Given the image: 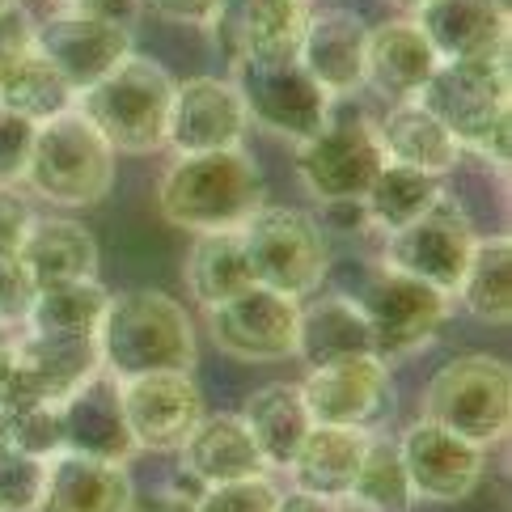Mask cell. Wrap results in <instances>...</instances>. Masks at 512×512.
I'll use <instances>...</instances> for the list:
<instances>
[{"label":"cell","instance_id":"cell-1","mask_svg":"<svg viewBox=\"0 0 512 512\" xmlns=\"http://www.w3.org/2000/svg\"><path fill=\"white\" fill-rule=\"evenodd\" d=\"M102 373L115 381L140 373H195L199 335L191 314L157 288L111 292L106 318L98 326Z\"/></svg>","mask_w":512,"mask_h":512},{"label":"cell","instance_id":"cell-2","mask_svg":"<svg viewBox=\"0 0 512 512\" xmlns=\"http://www.w3.org/2000/svg\"><path fill=\"white\" fill-rule=\"evenodd\" d=\"M267 199L259 161L246 149L182 153L157 182V208L170 225L187 233L237 229Z\"/></svg>","mask_w":512,"mask_h":512},{"label":"cell","instance_id":"cell-3","mask_svg":"<svg viewBox=\"0 0 512 512\" xmlns=\"http://www.w3.org/2000/svg\"><path fill=\"white\" fill-rule=\"evenodd\" d=\"M419 102L441 119L462 144V153L483 157L500 174L508 170L512 144V81L508 51L487 60H453L432 72Z\"/></svg>","mask_w":512,"mask_h":512},{"label":"cell","instance_id":"cell-4","mask_svg":"<svg viewBox=\"0 0 512 512\" xmlns=\"http://www.w3.org/2000/svg\"><path fill=\"white\" fill-rule=\"evenodd\" d=\"M115 157L119 153L98 136V127L72 106L39 123L22 187L64 212L98 208L115 187Z\"/></svg>","mask_w":512,"mask_h":512},{"label":"cell","instance_id":"cell-5","mask_svg":"<svg viewBox=\"0 0 512 512\" xmlns=\"http://www.w3.org/2000/svg\"><path fill=\"white\" fill-rule=\"evenodd\" d=\"M174 102V77L149 56H127L102 81L77 94V111L98 127L115 153L144 157L166 149V123Z\"/></svg>","mask_w":512,"mask_h":512},{"label":"cell","instance_id":"cell-6","mask_svg":"<svg viewBox=\"0 0 512 512\" xmlns=\"http://www.w3.org/2000/svg\"><path fill=\"white\" fill-rule=\"evenodd\" d=\"M424 419L466 436L479 449H496L512 432V373L500 356L466 352L445 360L424 390Z\"/></svg>","mask_w":512,"mask_h":512},{"label":"cell","instance_id":"cell-7","mask_svg":"<svg viewBox=\"0 0 512 512\" xmlns=\"http://www.w3.org/2000/svg\"><path fill=\"white\" fill-rule=\"evenodd\" d=\"M237 237L246 246V259L254 271V284H267L284 297H314L318 284L331 271V237L301 208L288 204H263L254 208Z\"/></svg>","mask_w":512,"mask_h":512},{"label":"cell","instance_id":"cell-8","mask_svg":"<svg viewBox=\"0 0 512 512\" xmlns=\"http://www.w3.org/2000/svg\"><path fill=\"white\" fill-rule=\"evenodd\" d=\"M237 94H242L246 119L254 127H263L284 144H305L309 136H318L326 119L335 115V98L309 77L297 64V56L284 60H233Z\"/></svg>","mask_w":512,"mask_h":512},{"label":"cell","instance_id":"cell-9","mask_svg":"<svg viewBox=\"0 0 512 512\" xmlns=\"http://www.w3.org/2000/svg\"><path fill=\"white\" fill-rule=\"evenodd\" d=\"M360 314L369 322L373 335V352L381 360H398V356H415L441 335V326L449 322L453 297L441 288H432L424 280L394 271L381 263V271L360 288Z\"/></svg>","mask_w":512,"mask_h":512},{"label":"cell","instance_id":"cell-10","mask_svg":"<svg viewBox=\"0 0 512 512\" xmlns=\"http://www.w3.org/2000/svg\"><path fill=\"white\" fill-rule=\"evenodd\" d=\"M386 166L373 119H326L318 136L297 144V178L318 204H360Z\"/></svg>","mask_w":512,"mask_h":512},{"label":"cell","instance_id":"cell-11","mask_svg":"<svg viewBox=\"0 0 512 512\" xmlns=\"http://www.w3.org/2000/svg\"><path fill=\"white\" fill-rule=\"evenodd\" d=\"M297 390L314 424L381 432V424L394 415L390 360H381L377 352L314 364V369H305V381H297Z\"/></svg>","mask_w":512,"mask_h":512},{"label":"cell","instance_id":"cell-12","mask_svg":"<svg viewBox=\"0 0 512 512\" xmlns=\"http://www.w3.org/2000/svg\"><path fill=\"white\" fill-rule=\"evenodd\" d=\"M208 335L225 356L246 364H276L297 356V322L301 301L267 284H250L246 292L204 309Z\"/></svg>","mask_w":512,"mask_h":512},{"label":"cell","instance_id":"cell-13","mask_svg":"<svg viewBox=\"0 0 512 512\" xmlns=\"http://www.w3.org/2000/svg\"><path fill=\"white\" fill-rule=\"evenodd\" d=\"M34 51L81 94L132 56V26L98 9H51L34 22Z\"/></svg>","mask_w":512,"mask_h":512},{"label":"cell","instance_id":"cell-14","mask_svg":"<svg viewBox=\"0 0 512 512\" xmlns=\"http://www.w3.org/2000/svg\"><path fill=\"white\" fill-rule=\"evenodd\" d=\"M474 242H479V233L466 221V212L453 208L449 199H441V204L428 208L424 216H415L411 225L386 233L381 263L394 271H407V276L453 297L457 284H462V271L470 263Z\"/></svg>","mask_w":512,"mask_h":512},{"label":"cell","instance_id":"cell-15","mask_svg":"<svg viewBox=\"0 0 512 512\" xmlns=\"http://www.w3.org/2000/svg\"><path fill=\"white\" fill-rule=\"evenodd\" d=\"M123 419L132 432L136 453L166 457L178 453L182 441L204 415V394H199L191 373H140L119 381Z\"/></svg>","mask_w":512,"mask_h":512},{"label":"cell","instance_id":"cell-16","mask_svg":"<svg viewBox=\"0 0 512 512\" xmlns=\"http://www.w3.org/2000/svg\"><path fill=\"white\" fill-rule=\"evenodd\" d=\"M394 441H398V457L411 479L415 500L457 504V500H466L487 474V449L470 445L466 436L432 424L424 415L402 436H394Z\"/></svg>","mask_w":512,"mask_h":512},{"label":"cell","instance_id":"cell-17","mask_svg":"<svg viewBox=\"0 0 512 512\" xmlns=\"http://www.w3.org/2000/svg\"><path fill=\"white\" fill-rule=\"evenodd\" d=\"M246 132H250L246 106L229 77L174 81V102H170V123H166V149H174V157L242 149Z\"/></svg>","mask_w":512,"mask_h":512},{"label":"cell","instance_id":"cell-18","mask_svg":"<svg viewBox=\"0 0 512 512\" xmlns=\"http://www.w3.org/2000/svg\"><path fill=\"white\" fill-rule=\"evenodd\" d=\"M411 17L441 64L508 51V0H424Z\"/></svg>","mask_w":512,"mask_h":512},{"label":"cell","instance_id":"cell-19","mask_svg":"<svg viewBox=\"0 0 512 512\" xmlns=\"http://www.w3.org/2000/svg\"><path fill=\"white\" fill-rule=\"evenodd\" d=\"M364 43H369L364 17L347 9H309L297 43V64L339 102L364 89Z\"/></svg>","mask_w":512,"mask_h":512},{"label":"cell","instance_id":"cell-20","mask_svg":"<svg viewBox=\"0 0 512 512\" xmlns=\"http://www.w3.org/2000/svg\"><path fill=\"white\" fill-rule=\"evenodd\" d=\"M309 9V0H225L212 34L233 60H284L297 56Z\"/></svg>","mask_w":512,"mask_h":512},{"label":"cell","instance_id":"cell-21","mask_svg":"<svg viewBox=\"0 0 512 512\" xmlns=\"http://www.w3.org/2000/svg\"><path fill=\"white\" fill-rule=\"evenodd\" d=\"M39 512H136L132 474L119 462L60 449L47 457Z\"/></svg>","mask_w":512,"mask_h":512},{"label":"cell","instance_id":"cell-22","mask_svg":"<svg viewBox=\"0 0 512 512\" xmlns=\"http://www.w3.org/2000/svg\"><path fill=\"white\" fill-rule=\"evenodd\" d=\"M436 68H441V56L432 51V43L424 39V30L415 26L411 13L369 30V43H364V85L386 102H415Z\"/></svg>","mask_w":512,"mask_h":512},{"label":"cell","instance_id":"cell-23","mask_svg":"<svg viewBox=\"0 0 512 512\" xmlns=\"http://www.w3.org/2000/svg\"><path fill=\"white\" fill-rule=\"evenodd\" d=\"M60 419H64V449L102 457V462H119V466L136 457L132 432H127V419H123V402H119V381L111 373H98L85 386L72 390L60 402Z\"/></svg>","mask_w":512,"mask_h":512},{"label":"cell","instance_id":"cell-24","mask_svg":"<svg viewBox=\"0 0 512 512\" xmlns=\"http://www.w3.org/2000/svg\"><path fill=\"white\" fill-rule=\"evenodd\" d=\"M178 462H182V474L199 487L250 479V474L267 470L263 457H259V445H254V436L237 411H216V415L204 411L199 415V424L191 428V436L178 449Z\"/></svg>","mask_w":512,"mask_h":512},{"label":"cell","instance_id":"cell-25","mask_svg":"<svg viewBox=\"0 0 512 512\" xmlns=\"http://www.w3.org/2000/svg\"><path fill=\"white\" fill-rule=\"evenodd\" d=\"M17 267L26 271L34 288L89 280V276H98V237L77 216L34 212L22 246H17Z\"/></svg>","mask_w":512,"mask_h":512},{"label":"cell","instance_id":"cell-26","mask_svg":"<svg viewBox=\"0 0 512 512\" xmlns=\"http://www.w3.org/2000/svg\"><path fill=\"white\" fill-rule=\"evenodd\" d=\"M373 127H377L381 153H386V161H394V166H411V170H424L436 178H449L466 157L457 136L419 98L390 102V111Z\"/></svg>","mask_w":512,"mask_h":512},{"label":"cell","instance_id":"cell-27","mask_svg":"<svg viewBox=\"0 0 512 512\" xmlns=\"http://www.w3.org/2000/svg\"><path fill=\"white\" fill-rule=\"evenodd\" d=\"M373 432H356V428H331V424H314L305 436V445L292 457V466L284 470L292 487L322 496L331 504H343L347 491L356 483V470L364 462Z\"/></svg>","mask_w":512,"mask_h":512},{"label":"cell","instance_id":"cell-28","mask_svg":"<svg viewBox=\"0 0 512 512\" xmlns=\"http://www.w3.org/2000/svg\"><path fill=\"white\" fill-rule=\"evenodd\" d=\"M364 352H373V335H369V322H364L356 297H347V292H322V297L301 301L297 360H305V369L343 360V356H364Z\"/></svg>","mask_w":512,"mask_h":512},{"label":"cell","instance_id":"cell-29","mask_svg":"<svg viewBox=\"0 0 512 512\" xmlns=\"http://www.w3.org/2000/svg\"><path fill=\"white\" fill-rule=\"evenodd\" d=\"M237 415H242V424L250 428L267 470H288L297 449L305 445L309 428H314L305 398L292 381H271V386L254 390Z\"/></svg>","mask_w":512,"mask_h":512},{"label":"cell","instance_id":"cell-30","mask_svg":"<svg viewBox=\"0 0 512 512\" xmlns=\"http://www.w3.org/2000/svg\"><path fill=\"white\" fill-rule=\"evenodd\" d=\"M182 280H187V292L199 309H212L237 297V292H246L254 284V271L237 229L195 233V246L187 250V263H182Z\"/></svg>","mask_w":512,"mask_h":512},{"label":"cell","instance_id":"cell-31","mask_svg":"<svg viewBox=\"0 0 512 512\" xmlns=\"http://www.w3.org/2000/svg\"><path fill=\"white\" fill-rule=\"evenodd\" d=\"M106 305H111V288H106L98 276L43 284V288H34L30 309L22 318V331L89 339V335H98V326L106 318Z\"/></svg>","mask_w":512,"mask_h":512},{"label":"cell","instance_id":"cell-32","mask_svg":"<svg viewBox=\"0 0 512 512\" xmlns=\"http://www.w3.org/2000/svg\"><path fill=\"white\" fill-rule=\"evenodd\" d=\"M453 301H462V309L474 322L508 326V318H512V242H508V233L479 237V242H474Z\"/></svg>","mask_w":512,"mask_h":512},{"label":"cell","instance_id":"cell-33","mask_svg":"<svg viewBox=\"0 0 512 512\" xmlns=\"http://www.w3.org/2000/svg\"><path fill=\"white\" fill-rule=\"evenodd\" d=\"M441 199H445V178L386 161L381 174L373 178V187L364 191L360 208H364V216H369L373 229L394 233L402 225H411L415 216H424L428 208H436Z\"/></svg>","mask_w":512,"mask_h":512},{"label":"cell","instance_id":"cell-34","mask_svg":"<svg viewBox=\"0 0 512 512\" xmlns=\"http://www.w3.org/2000/svg\"><path fill=\"white\" fill-rule=\"evenodd\" d=\"M419 500L411 491V479L402 470L398 457V441L386 432H373L369 449H364V462L356 470V483L347 491L343 508L352 512H411Z\"/></svg>","mask_w":512,"mask_h":512},{"label":"cell","instance_id":"cell-35","mask_svg":"<svg viewBox=\"0 0 512 512\" xmlns=\"http://www.w3.org/2000/svg\"><path fill=\"white\" fill-rule=\"evenodd\" d=\"M0 106H9V111H17L30 123H47L77 106V89L39 51H30V56H22L0 77Z\"/></svg>","mask_w":512,"mask_h":512},{"label":"cell","instance_id":"cell-36","mask_svg":"<svg viewBox=\"0 0 512 512\" xmlns=\"http://www.w3.org/2000/svg\"><path fill=\"white\" fill-rule=\"evenodd\" d=\"M60 402L64 398H26L13 402L9 411V432H13V449L47 457L64 449V419H60Z\"/></svg>","mask_w":512,"mask_h":512},{"label":"cell","instance_id":"cell-37","mask_svg":"<svg viewBox=\"0 0 512 512\" xmlns=\"http://www.w3.org/2000/svg\"><path fill=\"white\" fill-rule=\"evenodd\" d=\"M276 500H280V483L263 470V474H250V479L199 487L195 508L199 512H276Z\"/></svg>","mask_w":512,"mask_h":512},{"label":"cell","instance_id":"cell-38","mask_svg":"<svg viewBox=\"0 0 512 512\" xmlns=\"http://www.w3.org/2000/svg\"><path fill=\"white\" fill-rule=\"evenodd\" d=\"M47 462L34 453L9 449L0 457V512H39Z\"/></svg>","mask_w":512,"mask_h":512},{"label":"cell","instance_id":"cell-39","mask_svg":"<svg viewBox=\"0 0 512 512\" xmlns=\"http://www.w3.org/2000/svg\"><path fill=\"white\" fill-rule=\"evenodd\" d=\"M34 132L39 123L22 119L9 106H0V187H22V174H26V161L34 149Z\"/></svg>","mask_w":512,"mask_h":512},{"label":"cell","instance_id":"cell-40","mask_svg":"<svg viewBox=\"0 0 512 512\" xmlns=\"http://www.w3.org/2000/svg\"><path fill=\"white\" fill-rule=\"evenodd\" d=\"M30 221H34L30 195L22 187H0V263L17 259V246H22Z\"/></svg>","mask_w":512,"mask_h":512},{"label":"cell","instance_id":"cell-41","mask_svg":"<svg viewBox=\"0 0 512 512\" xmlns=\"http://www.w3.org/2000/svg\"><path fill=\"white\" fill-rule=\"evenodd\" d=\"M30 51H34V17L22 5H13L0 13V77Z\"/></svg>","mask_w":512,"mask_h":512},{"label":"cell","instance_id":"cell-42","mask_svg":"<svg viewBox=\"0 0 512 512\" xmlns=\"http://www.w3.org/2000/svg\"><path fill=\"white\" fill-rule=\"evenodd\" d=\"M30 297H34V284L22 267L13 263H0V322H13L22 326L26 309H30Z\"/></svg>","mask_w":512,"mask_h":512},{"label":"cell","instance_id":"cell-43","mask_svg":"<svg viewBox=\"0 0 512 512\" xmlns=\"http://www.w3.org/2000/svg\"><path fill=\"white\" fill-rule=\"evenodd\" d=\"M157 17H166L174 26H195V30H212L216 13L225 0H149Z\"/></svg>","mask_w":512,"mask_h":512},{"label":"cell","instance_id":"cell-44","mask_svg":"<svg viewBox=\"0 0 512 512\" xmlns=\"http://www.w3.org/2000/svg\"><path fill=\"white\" fill-rule=\"evenodd\" d=\"M51 9H98L106 17H115V22L132 26L136 17V0H47V13Z\"/></svg>","mask_w":512,"mask_h":512},{"label":"cell","instance_id":"cell-45","mask_svg":"<svg viewBox=\"0 0 512 512\" xmlns=\"http://www.w3.org/2000/svg\"><path fill=\"white\" fill-rule=\"evenodd\" d=\"M17 343H22V326L0 322V394L9 390V381L17 373Z\"/></svg>","mask_w":512,"mask_h":512},{"label":"cell","instance_id":"cell-46","mask_svg":"<svg viewBox=\"0 0 512 512\" xmlns=\"http://www.w3.org/2000/svg\"><path fill=\"white\" fill-rule=\"evenodd\" d=\"M276 512H339V504L322 500V496H309V491H297V487H280V500H276Z\"/></svg>","mask_w":512,"mask_h":512},{"label":"cell","instance_id":"cell-47","mask_svg":"<svg viewBox=\"0 0 512 512\" xmlns=\"http://www.w3.org/2000/svg\"><path fill=\"white\" fill-rule=\"evenodd\" d=\"M136 512H199V508H195V500L178 496V491H161V496H153L149 504L136 508Z\"/></svg>","mask_w":512,"mask_h":512},{"label":"cell","instance_id":"cell-48","mask_svg":"<svg viewBox=\"0 0 512 512\" xmlns=\"http://www.w3.org/2000/svg\"><path fill=\"white\" fill-rule=\"evenodd\" d=\"M13 449V432H9V411L0 407V457H5Z\"/></svg>","mask_w":512,"mask_h":512},{"label":"cell","instance_id":"cell-49","mask_svg":"<svg viewBox=\"0 0 512 512\" xmlns=\"http://www.w3.org/2000/svg\"><path fill=\"white\" fill-rule=\"evenodd\" d=\"M390 9H402V13H415L419 5H424V0H386Z\"/></svg>","mask_w":512,"mask_h":512},{"label":"cell","instance_id":"cell-50","mask_svg":"<svg viewBox=\"0 0 512 512\" xmlns=\"http://www.w3.org/2000/svg\"><path fill=\"white\" fill-rule=\"evenodd\" d=\"M13 5H22V0H0V13H5V9H13Z\"/></svg>","mask_w":512,"mask_h":512},{"label":"cell","instance_id":"cell-51","mask_svg":"<svg viewBox=\"0 0 512 512\" xmlns=\"http://www.w3.org/2000/svg\"><path fill=\"white\" fill-rule=\"evenodd\" d=\"M339 512H352V508H343V504H339Z\"/></svg>","mask_w":512,"mask_h":512},{"label":"cell","instance_id":"cell-52","mask_svg":"<svg viewBox=\"0 0 512 512\" xmlns=\"http://www.w3.org/2000/svg\"><path fill=\"white\" fill-rule=\"evenodd\" d=\"M309 5H314V0H309Z\"/></svg>","mask_w":512,"mask_h":512}]
</instances>
